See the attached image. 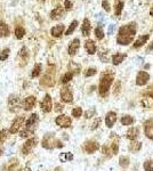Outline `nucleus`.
Listing matches in <instances>:
<instances>
[{
  "label": "nucleus",
  "mask_w": 153,
  "mask_h": 171,
  "mask_svg": "<svg viewBox=\"0 0 153 171\" xmlns=\"http://www.w3.org/2000/svg\"><path fill=\"white\" fill-rule=\"evenodd\" d=\"M144 170L145 171H153V161L152 160H146L144 162V165H143Z\"/></svg>",
  "instance_id": "ea45409f"
},
{
  "label": "nucleus",
  "mask_w": 153,
  "mask_h": 171,
  "mask_svg": "<svg viewBox=\"0 0 153 171\" xmlns=\"http://www.w3.org/2000/svg\"><path fill=\"white\" fill-rule=\"evenodd\" d=\"M113 79H114V75L112 73H103L101 80H99V87H98V91L101 96H106L108 92L110 90V87L113 83Z\"/></svg>",
  "instance_id": "7ed1b4c3"
},
{
  "label": "nucleus",
  "mask_w": 153,
  "mask_h": 171,
  "mask_svg": "<svg viewBox=\"0 0 153 171\" xmlns=\"http://www.w3.org/2000/svg\"><path fill=\"white\" fill-rule=\"evenodd\" d=\"M85 49L87 50V53L89 55H94L96 53V45L93 40H87L85 42Z\"/></svg>",
  "instance_id": "aec40b11"
},
{
  "label": "nucleus",
  "mask_w": 153,
  "mask_h": 171,
  "mask_svg": "<svg viewBox=\"0 0 153 171\" xmlns=\"http://www.w3.org/2000/svg\"><path fill=\"white\" fill-rule=\"evenodd\" d=\"M55 171H62V168H56Z\"/></svg>",
  "instance_id": "864d4df0"
},
{
  "label": "nucleus",
  "mask_w": 153,
  "mask_h": 171,
  "mask_svg": "<svg viewBox=\"0 0 153 171\" xmlns=\"http://www.w3.org/2000/svg\"><path fill=\"white\" fill-rule=\"evenodd\" d=\"M9 32H10L9 27L5 22H0V37L1 38H6V37L9 36Z\"/></svg>",
  "instance_id": "4be33fe9"
},
{
  "label": "nucleus",
  "mask_w": 153,
  "mask_h": 171,
  "mask_svg": "<svg viewBox=\"0 0 153 171\" xmlns=\"http://www.w3.org/2000/svg\"><path fill=\"white\" fill-rule=\"evenodd\" d=\"M20 57H21L23 61H28L29 50L27 47H22V48H21V50H20Z\"/></svg>",
  "instance_id": "f704fd0d"
},
{
  "label": "nucleus",
  "mask_w": 153,
  "mask_h": 171,
  "mask_svg": "<svg viewBox=\"0 0 153 171\" xmlns=\"http://www.w3.org/2000/svg\"><path fill=\"white\" fill-rule=\"evenodd\" d=\"M96 73H97V70L94 68V67H90V68H88V70L85 72V77H86V78H89V77L95 75Z\"/></svg>",
  "instance_id": "79ce46f5"
},
{
  "label": "nucleus",
  "mask_w": 153,
  "mask_h": 171,
  "mask_svg": "<svg viewBox=\"0 0 153 171\" xmlns=\"http://www.w3.org/2000/svg\"><path fill=\"white\" fill-rule=\"evenodd\" d=\"M55 111L56 112H62V111H63V106L61 105V104H58V103H56L55 104Z\"/></svg>",
  "instance_id": "09e8293b"
},
{
  "label": "nucleus",
  "mask_w": 153,
  "mask_h": 171,
  "mask_svg": "<svg viewBox=\"0 0 153 171\" xmlns=\"http://www.w3.org/2000/svg\"><path fill=\"white\" fill-rule=\"evenodd\" d=\"M59 158H61L62 162H68V161H72L73 160V155L71 153H62Z\"/></svg>",
  "instance_id": "58836bf2"
},
{
  "label": "nucleus",
  "mask_w": 153,
  "mask_h": 171,
  "mask_svg": "<svg viewBox=\"0 0 153 171\" xmlns=\"http://www.w3.org/2000/svg\"><path fill=\"white\" fill-rule=\"evenodd\" d=\"M24 171H30V169H27V170H24Z\"/></svg>",
  "instance_id": "6e6d98bb"
},
{
  "label": "nucleus",
  "mask_w": 153,
  "mask_h": 171,
  "mask_svg": "<svg viewBox=\"0 0 153 171\" xmlns=\"http://www.w3.org/2000/svg\"><path fill=\"white\" fill-rule=\"evenodd\" d=\"M101 122H102V120L99 118H97L95 121H94V123H93V126H92V129L93 130H95V129H97L98 127H99V124H101Z\"/></svg>",
  "instance_id": "a18cd8bd"
},
{
  "label": "nucleus",
  "mask_w": 153,
  "mask_h": 171,
  "mask_svg": "<svg viewBox=\"0 0 153 171\" xmlns=\"http://www.w3.org/2000/svg\"><path fill=\"white\" fill-rule=\"evenodd\" d=\"M151 96H152V97H153V94H151Z\"/></svg>",
  "instance_id": "4d7b16f0"
},
{
  "label": "nucleus",
  "mask_w": 153,
  "mask_h": 171,
  "mask_svg": "<svg viewBox=\"0 0 153 171\" xmlns=\"http://www.w3.org/2000/svg\"><path fill=\"white\" fill-rule=\"evenodd\" d=\"M41 73V64H36L33 70H32V73H31V78H37L39 77Z\"/></svg>",
  "instance_id": "c756f323"
},
{
  "label": "nucleus",
  "mask_w": 153,
  "mask_h": 171,
  "mask_svg": "<svg viewBox=\"0 0 153 171\" xmlns=\"http://www.w3.org/2000/svg\"><path fill=\"white\" fill-rule=\"evenodd\" d=\"M40 107H41L43 113H49L53 110V101H52L50 95H48V94L45 95V97L42 98L41 103H40Z\"/></svg>",
  "instance_id": "0eeeda50"
},
{
  "label": "nucleus",
  "mask_w": 153,
  "mask_h": 171,
  "mask_svg": "<svg viewBox=\"0 0 153 171\" xmlns=\"http://www.w3.org/2000/svg\"><path fill=\"white\" fill-rule=\"evenodd\" d=\"M144 131H145V135L147 138L153 139V119L146 121L144 123Z\"/></svg>",
  "instance_id": "f3484780"
},
{
  "label": "nucleus",
  "mask_w": 153,
  "mask_h": 171,
  "mask_svg": "<svg viewBox=\"0 0 153 171\" xmlns=\"http://www.w3.org/2000/svg\"><path fill=\"white\" fill-rule=\"evenodd\" d=\"M150 15H151V16H153V7L151 8V10H150Z\"/></svg>",
  "instance_id": "603ef678"
},
{
  "label": "nucleus",
  "mask_w": 153,
  "mask_h": 171,
  "mask_svg": "<svg viewBox=\"0 0 153 171\" xmlns=\"http://www.w3.org/2000/svg\"><path fill=\"white\" fill-rule=\"evenodd\" d=\"M151 50H153V41L151 42V45L146 48V52H147V53H149V52H151Z\"/></svg>",
  "instance_id": "8fccbe9b"
},
{
  "label": "nucleus",
  "mask_w": 153,
  "mask_h": 171,
  "mask_svg": "<svg viewBox=\"0 0 153 171\" xmlns=\"http://www.w3.org/2000/svg\"><path fill=\"white\" fill-rule=\"evenodd\" d=\"M115 122H117V113L113 111H110L105 117V124L108 128H112Z\"/></svg>",
  "instance_id": "4468645a"
},
{
  "label": "nucleus",
  "mask_w": 153,
  "mask_h": 171,
  "mask_svg": "<svg viewBox=\"0 0 153 171\" xmlns=\"http://www.w3.org/2000/svg\"><path fill=\"white\" fill-rule=\"evenodd\" d=\"M2 153H3V151L0 148V158H1V155H2Z\"/></svg>",
  "instance_id": "5fc2aeb1"
},
{
  "label": "nucleus",
  "mask_w": 153,
  "mask_h": 171,
  "mask_svg": "<svg viewBox=\"0 0 153 171\" xmlns=\"http://www.w3.org/2000/svg\"><path fill=\"white\" fill-rule=\"evenodd\" d=\"M9 135V130L8 129H1L0 130V145H2L8 138Z\"/></svg>",
  "instance_id": "c85d7f7f"
},
{
  "label": "nucleus",
  "mask_w": 153,
  "mask_h": 171,
  "mask_svg": "<svg viewBox=\"0 0 153 171\" xmlns=\"http://www.w3.org/2000/svg\"><path fill=\"white\" fill-rule=\"evenodd\" d=\"M139 135L138 128H135V127H131V129H129L127 131V138L130 139V140H135Z\"/></svg>",
  "instance_id": "5701e85b"
},
{
  "label": "nucleus",
  "mask_w": 153,
  "mask_h": 171,
  "mask_svg": "<svg viewBox=\"0 0 153 171\" xmlns=\"http://www.w3.org/2000/svg\"><path fill=\"white\" fill-rule=\"evenodd\" d=\"M18 165H20V161L17 158H12L9 160L8 164H7V171H16L18 169Z\"/></svg>",
  "instance_id": "b1692460"
},
{
  "label": "nucleus",
  "mask_w": 153,
  "mask_h": 171,
  "mask_svg": "<svg viewBox=\"0 0 153 171\" xmlns=\"http://www.w3.org/2000/svg\"><path fill=\"white\" fill-rule=\"evenodd\" d=\"M114 29H115V27L113 24L110 25V27H109V33H112V31H114Z\"/></svg>",
  "instance_id": "3c124183"
},
{
  "label": "nucleus",
  "mask_w": 153,
  "mask_h": 171,
  "mask_svg": "<svg viewBox=\"0 0 153 171\" xmlns=\"http://www.w3.org/2000/svg\"><path fill=\"white\" fill-rule=\"evenodd\" d=\"M71 113H72V117H74L75 119H79L82 115V108L81 107H74Z\"/></svg>",
  "instance_id": "e433bc0d"
},
{
  "label": "nucleus",
  "mask_w": 153,
  "mask_h": 171,
  "mask_svg": "<svg viewBox=\"0 0 153 171\" xmlns=\"http://www.w3.org/2000/svg\"><path fill=\"white\" fill-rule=\"evenodd\" d=\"M64 16V8L62 7V6H57L55 7L53 10H52V13H50V18L52 20H59V18H62Z\"/></svg>",
  "instance_id": "dca6fc26"
},
{
  "label": "nucleus",
  "mask_w": 153,
  "mask_h": 171,
  "mask_svg": "<svg viewBox=\"0 0 153 171\" xmlns=\"http://www.w3.org/2000/svg\"><path fill=\"white\" fill-rule=\"evenodd\" d=\"M90 30H92V27H90V22H89V20H88V18H85L84 23H82V25H81V33H82V36H84V37H88V36L90 34Z\"/></svg>",
  "instance_id": "412c9836"
},
{
  "label": "nucleus",
  "mask_w": 153,
  "mask_h": 171,
  "mask_svg": "<svg viewBox=\"0 0 153 171\" xmlns=\"http://www.w3.org/2000/svg\"><path fill=\"white\" fill-rule=\"evenodd\" d=\"M149 80H150V74L145 71H140L136 77V84L137 86H144V84L147 83Z\"/></svg>",
  "instance_id": "ddd939ff"
},
{
  "label": "nucleus",
  "mask_w": 153,
  "mask_h": 171,
  "mask_svg": "<svg viewBox=\"0 0 153 171\" xmlns=\"http://www.w3.org/2000/svg\"><path fill=\"white\" fill-rule=\"evenodd\" d=\"M38 122H39V115L37 113H32L28 118V120L25 121V127L20 133L21 137L22 138H29L30 136H32L34 133L37 126H38Z\"/></svg>",
  "instance_id": "f03ea898"
},
{
  "label": "nucleus",
  "mask_w": 153,
  "mask_h": 171,
  "mask_svg": "<svg viewBox=\"0 0 153 171\" xmlns=\"http://www.w3.org/2000/svg\"><path fill=\"white\" fill-rule=\"evenodd\" d=\"M102 6H103V8H104L106 12H110V10H111V8H110V3H109V1H108V0H103Z\"/></svg>",
  "instance_id": "49530a36"
},
{
  "label": "nucleus",
  "mask_w": 153,
  "mask_h": 171,
  "mask_svg": "<svg viewBox=\"0 0 153 171\" xmlns=\"http://www.w3.org/2000/svg\"><path fill=\"white\" fill-rule=\"evenodd\" d=\"M21 106V102H20V97L17 95H10L8 97V108L12 111V112H17V110L20 108Z\"/></svg>",
  "instance_id": "1a4fd4ad"
},
{
  "label": "nucleus",
  "mask_w": 153,
  "mask_h": 171,
  "mask_svg": "<svg viewBox=\"0 0 153 171\" xmlns=\"http://www.w3.org/2000/svg\"><path fill=\"white\" fill-rule=\"evenodd\" d=\"M24 36H25V30H24V27H17L15 29V37H16L17 39H22Z\"/></svg>",
  "instance_id": "473e14b6"
},
{
  "label": "nucleus",
  "mask_w": 153,
  "mask_h": 171,
  "mask_svg": "<svg viewBox=\"0 0 153 171\" xmlns=\"http://www.w3.org/2000/svg\"><path fill=\"white\" fill-rule=\"evenodd\" d=\"M78 27V21H73L71 24H70L69 29L66 30V32H65V36H70V34H72L73 32H74V30L77 29Z\"/></svg>",
  "instance_id": "72a5a7b5"
},
{
  "label": "nucleus",
  "mask_w": 153,
  "mask_h": 171,
  "mask_svg": "<svg viewBox=\"0 0 153 171\" xmlns=\"http://www.w3.org/2000/svg\"><path fill=\"white\" fill-rule=\"evenodd\" d=\"M118 152H119V146H118V143L117 142H113L111 144V153L113 155H115V154H118Z\"/></svg>",
  "instance_id": "c03bdc74"
},
{
  "label": "nucleus",
  "mask_w": 153,
  "mask_h": 171,
  "mask_svg": "<svg viewBox=\"0 0 153 171\" xmlns=\"http://www.w3.org/2000/svg\"><path fill=\"white\" fill-rule=\"evenodd\" d=\"M55 123L58 127H61V128H70L71 124H72V120L68 115L61 114V115H58L55 119Z\"/></svg>",
  "instance_id": "9d476101"
},
{
  "label": "nucleus",
  "mask_w": 153,
  "mask_h": 171,
  "mask_svg": "<svg viewBox=\"0 0 153 171\" xmlns=\"http://www.w3.org/2000/svg\"><path fill=\"white\" fill-rule=\"evenodd\" d=\"M54 78L53 75H50L49 73H46L40 80V84L41 86H46V87H53L54 86Z\"/></svg>",
  "instance_id": "a211bd4d"
},
{
  "label": "nucleus",
  "mask_w": 153,
  "mask_h": 171,
  "mask_svg": "<svg viewBox=\"0 0 153 171\" xmlns=\"http://www.w3.org/2000/svg\"><path fill=\"white\" fill-rule=\"evenodd\" d=\"M64 7H65L66 10H70V9L73 7V5H72V2H71L70 0H65V1H64Z\"/></svg>",
  "instance_id": "de8ad7c7"
},
{
  "label": "nucleus",
  "mask_w": 153,
  "mask_h": 171,
  "mask_svg": "<svg viewBox=\"0 0 153 171\" xmlns=\"http://www.w3.org/2000/svg\"><path fill=\"white\" fill-rule=\"evenodd\" d=\"M119 164H120V167L121 168H128L129 167V164H130V161H129V158L128 156H121V158H119Z\"/></svg>",
  "instance_id": "7c9ffc66"
},
{
  "label": "nucleus",
  "mask_w": 153,
  "mask_h": 171,
  "mask_svg": "<svg viewBox=\"0 0 153 171\" xmlns=\"http://www.w3.org/2000/svg\"><path fill=\"white\" fill-rule=\"evenodd\" d=\"M95 36L98 40H102L104 38V32H103V29L102 27H97L95 29Z\"/></svg>",
  "instance_id": "a19ab883"
},
{
  "label": "nucleus",
  "mask_w": 153,
  "mask_h": 171,
  "mask_svg": "<svg viewBox=\"0 0 153 171\" xmlns=\"http://www.w3.org/2000/svg\"><path fill=\"white\" fill-rule=\"evenodd\" d=\"M150 38V34H145V36H142L140 38L135 41V43H134V48H139V47H142L144 43H146V41L149 40Z\"/></svg>",
  "instance_id": "393cba45"
},
{
  "label": "nucleus",
  "mask_w": 153,
  "mask_h": 171,
  "mask_svg": "<svg viewBox=\"0 0 153 171\" xmlns=\"http://www.w3.org/2000/svg\"><path fill=\"white\" fill-rule=\"evenodd\" d=\"M125 58H126L125 54H114V55L112 56V63H113L114 65H119Z\"/></svg>",
  "instance_id": "a878e982"
},
{
  "label": "nucleus",
  "mask_w": 153,
  "mask_h": 171,
  "mask_svg": "<svg viewBox=\"0 0 153 171\" xmlns=\"http://www.w3.org/2000/svg\"><path fill=\"white\" fill-rule=\"evenodd\" d=\"M79 47H80V40L78 39V38L73 39L69 46V54L71 56L75 55V54L78 53V50H79Z\"/></svg>",
  "instance_id": "2eb2a0df"
},
{
  "label": "nucleus",
  "mask_w": 153,
  "mask_h": 171,
  "mask_svg": "<svg viewBox=\"0 0 153 171\" xmlns=\"http://www.w3.org/2000/svg\"><path fill=\"white\" fill-rule=\"evenodd\" d=\"M64 25L63 24H58V25H55L54 27H52V30H50V34L54 37V38H59L62 34H63V32H64Z\"/></svg>",
  "instance_id": "6ab92c4d"
},
{
  "label": "nucleus",
  "mask_w": 153,
  "mask_h": 171,
  "mask_svg": "<svg viewBox=\"0 0 153 171\" xmlns=\"http://www.w3.org/2000/svg\"><path fill=\"white\" fill-rule=\"evenodd\" d=\"M37 145H38V138L37 137H30V138H28V140L22 145L21 153L23 155H29Z\"/></svg>",
  "instance_id": "39448f33"
},
{
  "label": "nucleus",
  "mask_w": 153,
  "mask_h": 171,
  "mask_svg": "<svg viewBox=\"0 0 153 171\" xmlns=\"http://www.w3.org/2000/svg\"><path fill=\"white\" fill-rule=\"evenodd\" d=\"M95 113H96V110L95 108H89L88 111L85 112V118L86 119L93 118V117H95Z\"/></svg>",
  "instance_id": "37998d69"
},
{
  "label": "nucleus",
  "mask_w": 153,
  "mask_h": 171,
  "mask_svg": "<svg viewBox=\"0 0 153 171\" xmlns=\"http://www.w3.org/2000/svg\"><path fill=\"white\" fill-rule=\"evenodd\" d=\"M98 148H99V144H98L97 142H95V140H88L87 143H85L84 149L88 154L95 153Z\"/></svg>",
  "instance_id": "f8f14e48"
},
{
  "label": "nucleus",
  "mask_w": 153,
  "mask_h": 171,
  "mask_svg": "<svg viewBox=\"0 0 153 171\" xmlns=\"http://www.w3.org/2000/svg\"><path fill=\"white\" fill-rule=\"evenodd\" d=\"M134 123V118L130 115H125L121 118V124L122 126H130Z\"/></svg>",
  "instance_id": "2f4dec72"
},
{
  "label": "nucleus",
  "mask_w": 153,
  "mask_h": 171,
  "mask_svg": "<svg viewBox=\"0 0 153 171\" xmlns=\"http://www.w3.org/2000/svg\"><path fill=\"white\" fill-rule=\"evenodd\" d=\"M73 75H74V72H72V71H69V72H66L63 77H62V79H61V82L62 83H68V82H70L71 80H72V78H73Z\"/></svg>",
  "instance_id": "cd10ccee"
},
{
  "label": "nucleus",
  "mask_w": 153,
  "mask_h": 171,
  "mask_svg": "<svg viewBox=\"0 0 153 171\" xmlns=\"http://www.w3.org/2000/svg\"><path fill=\"white\" fill-rule=\"evenodd\" d=\"M61 99L63 103H66V104H70L73 102V94H72V90L69 87H63L61 89Z\"/></svg>",
  "instance_id": "6e6552de"
},
{
  "label": "nucleus",
  "mask_w": 153,
  "mask_h": 171,
  "mask_svg": "<svg viewBox=\"0 0 153 171\" xmlns=\"http://www.w3.org/2000/svg\"><path fill=\"white\" fill-rule=\"evenodd\" d=\"M24 121H25V118H24L23 115L16 117V118L14 119V121H13V123H12V126H10V128H9V133H12V135L17 133V132L21 130V128H22Z\"/></svg>",
  "instance_id": "423d86ee"
},
{
  "label": "nucleus",
  "mask_w": 153,
  "mask_h": 171,
  "mask_svg": "<svg viewBox=\"0 0 153 171\" xmlns=\"http://www.w3.org/2000/svg\"><path fill=\"white\" fill-rule=\"evenodd\" d=\"M36 103H37V98L34 96H28L22 102V107L24 111H31L36 106Z\"/></svg>",
  "instance_id": "9b49d317"
},
{
  "label": "nucleus",
  "mask_w": 153,
  "mask_h": 171,
  "mask_svg": "<svg viewBox=\"0 0 153 171\" xmlns=\"http://www.w3.org/2000/svg\"><path fill=\"white\" fill-rule=\"evenodd\" d=\"M142 148V143L140 142H136V140H131V143L129 145V149L133 153H137L138 151H140Z\"/></svg>",
  "instance_id": "bb28decb"
},
{
  "label": "nucleus",
  "mask_w": 153,
  "mask_h": 171,
  "mask_svg": "<svg viewBox=\"0 0 153 171\" xmlns=\"http://www.w3.org/2000/svg\"><path fill=\"white\" fill-rule=\"evenodd\" d=\"M41 146L46 149H53V148H61L63 144L61 140H58L54 133H46L41 140Z\"/></svg>",
  "instance_id": "20e7f679"
},
{
  "label": "nucleus",
  "mask_w": 153,
  "mask_h": 171,
  "mask_svg": "<svg viewBox=\"0 0 153 171\" xmlns=\"http://www.w3.org/2000/svg\"><path fill=\"white\" fill-rule=\"evenodd\" d=\"M122 8H124V2L122 1H118L117 3H115V9H114V13L117 16H119L121 12H122Z\"/></svg>",
  "instance_id": "4c0bfd02"
},
{
  "label": "nucleus",
  "mask_w": 153,
  "mask_h": 171,
  "mask_svg": "<svg viewBox=\"0 0 153 171\" xmlns=\"http://www.w3.org/2000/svg\"><path fill=\"white\" fill-rule=\"evenodd\" d=\"M135 34H136V23L135 22L124 25L119 29L117 42L121 46H127L133 42Z\"/></svg>",
  "instance_id": "f257e3e1"
},
{
  "label": "nucleus",
  "mask_w": 153,
  "mask_h": 171,
  "mask_svg": "<svg viewBox=\"0 0 153 171\" xmlns=\"http://www.w3.org/2000/svg\"><path fill=\"white\" fill-rule=\"evenodd\" d=\"M9 54H10L9 48H5V49H2V52L0 53V61H1V62L6 61V59L9 57Z\"/></svg>",
  "instance_id": "c9c22d12"
}]
</instances>
